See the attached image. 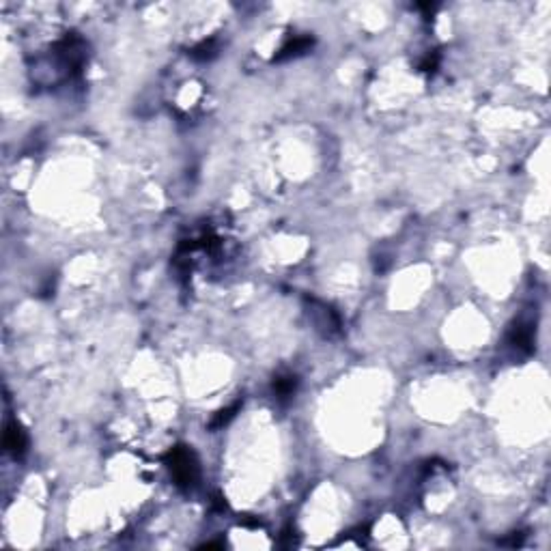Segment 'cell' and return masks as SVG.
Segmentation results:
<instances>
[{
  "mask_svg": "<svg viewBox=\"0 0 551 551\" xmlns=\"http://www.w3.org/2000/svg\"><path fill=\"white\" fill-rule=\"evenodd\" d=\"M170 469H172L174 478L179 480L181 485H188L194 478V463H192L188 452H183V450H177L174 455H172Z\"/></svg>",
  "mask_w": 551,
  "mask_h": 551,
  "instance_id": "1",
  "label": "cell"
}]
</instances>
